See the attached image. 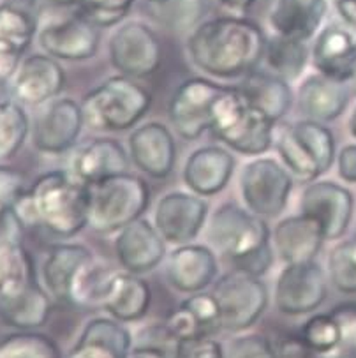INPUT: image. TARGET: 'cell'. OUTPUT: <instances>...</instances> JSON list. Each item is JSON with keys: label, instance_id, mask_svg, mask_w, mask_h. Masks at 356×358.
Segmentation results:
<instances>
[{"label": "cell", "instance_id": "6da1fadb", "mask_svg": "<svg viewBox=\"0 0 356 358\" xmlns=\"http://www.w3.org/2000/svg\"><path fill=\"white\" fill-rule=\"evenodd\" d=\"M266 36L257 23L238 16H220L196 27L189 36L191 62L215 78L245 76L263 60Z\"/></svg>", "mask_w": 356, "mask_h": 358}, {"label": "cell", "instance_id": "7a4b0ae2", "mask_svg": "<svg viewBox=\"0 0 356 358\" xmlns=\"http://www.w3.org/2000/svg\"><path fill=\"white\" fill-rule=\"evenodd\" d=\"M88 185L69 171H48L23 192L15 212L23 224L43 226L59 236H74L88 224Z\"/></svg>", "mask_w": 356, "mask_h": 358}, {"label": "cell", "instance_id": "3957f363", "mask_svg": "<svg viewBox=\"0 0 356 358\" xmlns=\"http://www.w3.org/2000/svg\"><path fill=\"white\" fill-rule=\"evenodd\" d=\"M206 236L213 249L225 256L235 270L261 277L272 266L269 224L238 205H220L210 219Z\"/></svg>", "mask_w": 356, "mask_h": 358}, {"label": "cell", "instance_id": "277c9868", "mask_svg": "<svg viewBox=\"0 0 356 358\" xmlns=\"http://www.w3.org/2000/svg\"><path fill=\"white\" fill-rule=\"evenodd\" d=\"M273 126L276 122L254 108L238 87H225L213 106L210 129L232 150L243 155H259L272 147Z\"/></svg>", "mask_w": 356, "mask_h": 358}, {"label": "cell", "instance_id": "5b68a950", "mask_svg": "<svg viewBox=\"0 0 356 358\" xmlns=\"http://www.w3.org/2000/svg\"><path fill=\"white\" fill-rule=\"evenodd\" d=\"M152 106L150 90L134 78H108L85 96L81 103L85 126L94 131H127L136 126Z\"/></svg>", "mask_w": 356, "mask_h": 358}, {"label": "cell", "instance_id": "8992f818", "mask_svg": "<svg viewBox=\"0 0 356 358\" xmlns=\"http://www.w3.org/2000/svg\"><path fill=\"white\" fill-rule=\"evenodd\" d=\"M90 187L88 226L97 233L120 231L140 219L150 205V187L136 175L118 173Z\"/></svg>", "mask_w": 356, "mask_h": 358}, {"label": "cell", "instance_id": "52a82bcc", "mask_svg": "<svg viewBox=\"0 0 356 358\" xmlns=\"http://www.w3.org/2000/svg\"><path fill=\"white\" fill-rule=\"evenodd\" d=\"M276 147L287 170L304 182L318 180L335 163L334 133L311 118L284 127Z\"/></svg>", "mask_w": 356, "mask_h": 358}, {"label": "cell", "instance_id": "ba28073f", "mask_svg": "<svg viewBox=\"0 0 356 358\" xmlns=\"http://www.w3.org/2000/svg\"><path fill=\"white\" fill-rule=\"evenodd\" d=\"M220 309V325L228 332H243L259 322L269 307V289L261 277L240 270L226 273L213 289Z\"/></svg>", "mask_w": 356, "mask_h": 358}, {"label": "cell", "instance_id": "9c48e42d", "mask_svg": "<svg viewBox=\"0 0 356 358\" xmlns=\"http://www.w3.org/2000/svg\"><path fill=\"white\" fill-rule=\"evenodd\" d=\"M293 178L272 157L254 159L240 175V192L245 207L259 217H279L290 203Z\"/></svg>", "mask_w": 356, "mask_h": 358}, {"label": "cell", "instance_id": "30bf717a", "mask_svg": "<svg viewBox=\"0 0 356 358\" xmlns=\"http://www.w3.org/2000/svg\"><path fill=\"white\" fill-rule=\"evenodd\" d=\"M110 60L118 73L129 78H147L159 69L162 48L159 37L147 23H122L110 37Z\"/></svg>", "mask_w": 356, "mask_h": 358}, {"label": "cell", "instance_id": "8fae6325", "mask_svg": "<svg viewBox=\"0 0 356 358\" xmlns=\"http://www.w3.org/2000/svg\"><path fill=\"white\" fill-rule=\"evenodd\" d=\"M328 295V279L316 259L291 263L276 282V307L287 316H304L320 309Z\"/></svg>", "mask_w": 356, "mask_h": 358}, {"label": "cell", "instance_id": "7c38bea8", "mask_svg": "<svg viewBox=\"0 0 356 358\" xmlns=\"http://www.w3.org/2000/svg\"><path fill=\"white\" fill-rule=\"evenodd\" d=\"M225 87L205 78H192L182 83L169 101V120L184 140H198L212 124L215 101Z\"/></svg>", "mask_w": 356, "mask_h": 358}, {"label": "cell", "instance_id": "4fadbf2b", "mask_svg": "<svg viewBox=\"0 0 356 358\" xmlns=\"http://www.w3.org/2000/svg\"><path fill=\"white\" fill-rule=\"evenodd\" d=\"M301 214L321 226L325 241H339L348 231L355 212V198L349 189L332 180L311 182L301 192Z\"/></svg>", "mask_w": 356, "mask_h": 358}, {"label": "cell", "instance_id": "5bb4252c", "mask_svg": "<svg viewBox=\"0 0 356 358\" xmlns=\"http://www.w3.org/2000/svg\"><path fill=\"white\" fill-rule=\"evenodd\" d=\"M101 27L80 13L53 20L41 29L39 45L53 59L80 62L96 57L101 45Z\"/></svg>", "mask_w": 356, "mask_h": 358}, {"label": "cell", "instance_id": "9a60e30c", "mask_svg": "<svg viewBox=\"0 0 356 358\" xmlns=\"http://www.w3.org/2000/svg\"><path fill=\"white\" fill-rule=\"evenodd\" d=\"M208 217V203L194 192L173 191L162 196L155 208V228L166 242L191 244Z\"/></svg>", "mask_w": 356, "mask_h": 358}, {"label": "cell", "instance_id": "2e32d148", "mask_svg": "<svg viewBox=\"0 0 356 358\" xmlns=\"http://www.w3.org/2000/svg\"><path fill=\"white\" fill-rule=\"evenodd\" d=\"M83 126L81 104L69 97L52 101L36 118L34 147L44 154H64L76 145Z\"/></svg>", "mask_w": 356, "mask_h": 358}, {"label": "cell", "instance_id": "e0dca14e", "mask_svg": "<svg viewBox=\"0 0 356 358\" xmlns=\"http://www.w3.org/2000/svg\"><path fill=\"white\" fill-rule=\"evenodd\" d=\"M66 87V73L52 55H30L20 64L13 76V94L29 106H39L55 99Z\"/></svg>", "mask_w": 356, "mask_h": 358}, {"label": "cell", "instance_id": "ac0fdd59", "mask_svg": "<svg viewBox=\"0 0 356 358\" xmlns=\"http://www.w3.org/2000/svg\"><path fill=\"white\" fill-rule=\"evenodd\" d=\"M115 252L118 263L127 272L147 273L161 265L166 256V244L155 224L140 217L118 231Z\"/></svg>", "mask_w": 356, "mask_h": 358}, {"label": "cell", "instance_id": "d6986e66", "mask_svg": "<svg viewBox=\"0 0 356 358\" xmlns=\"http://www.w3.org/2000/svg\"><path fill=\"white\" fill-rule=\"evenodd\" d=\"M129 154L132 163L152 178L171 175L176 163V145L164 124L147 122L129 136Z\"/></svg>", "mask_w": 356, "mask_h": 358}, {"label": "cell", "instance_id": "ffe728a7", "mask_svg": "<svg viewBox=\"0 0 356 358\" xmlns=\"http://www.w3.org/2000/svg\"><path fill=\"white\" fill-rule=\"evenodd\" d=\"M219 266L215 252L201 244H184L169 255L166 263L168 282L180 293H199L215 281Z\"/></svg>", "mask_w": 356, "mask_h": 358}, {"label": "cell", "instance_id": "44dd1931", "mask_svg": "<svg viewBox=\"0 0 356 358\" xmlns=\"http://www.w3.org/2000/svg\"><path fill=\"white\" fill-rule=\"evenodd\" d=\"M129 159L124 147L113 138H97L73 152L69 173L85 185L115 177L127 170Z\"/></svg>", "mask_w": 356, "mask_h": 358}, {"label": "cell", "instance_id": "7402d4cb", "mask_svg": "<svg viewBox=\"0 0 356 358\" xmlns=\"http://www.w3.org/2000/svg\"><path fill=\"white\" fill-rule=\"evenodd\" d=\"M235 157L222 147H201L192 152L184 166V182L194 194L215 196L232 180Z\"/></svg>", "mask_w": 356, "mask_h": 358}, {"label": "cell", "instance_id": "603a6c76", "mask_svg": "<svg viewBox=\"0 0 356 358\" xmlns=\"http://www.w3.org/2000/svg\"><path fill=\"white\" fill-rule=\"evenodd\" d=\"M349 103V87L323 73L311 74L298 87V106L304 115L318 122L337 120Z\"/></svg>", "mask_w": 356, "mask_h": 358}, {"label": "cell", "instance_id": "cb8c5ba5", "mask_svg": "<svg viewBox=\"0 0 356 358\" xmlns=\"http://www.w3.org/2000/svg\"><path fill=\"white\" fill-rule=\"evenodd\" d=\"M152 303V289L138 273L117 272L108 281L103 307L111 317L122 323L140 322L147 316Z\"/></svg>", "mask_w": 356, "mask_h": 358}, {"label": "cell", "instance_id": "d4e9b609", "mask_svg": "<svg viewBox=\"0 0 356 358\" xmlns=\"http://www.w3.org/2000/svg\"><path fill=\"white\" fill-rule=\"evenodd\" d=\"M321 226L307 215H291L273 228V249L286 265L313 262L323 248Z\"/></svg>", "mask_w": 356, "mask_h": 358}, {"label": "cell", "instance_id": "484cf974", "mask_svg": "<svg viewBox=\"0 0 356 358\" xmlns=\"http://www.w3.org/2000/svg\"><path fill=\"white\" fill-rule=\"evenodd\" d=\"M131 348L132 336L122 322L115 317H94L85 325L66 358H127Z\"/></svg>", "mask_w": 356, "mask_h": 358}, {"label": "cell", "instance_id": "4316f807", "mask_svg": "<svg viewBox=\"0 0 356 358\" xmlns=\"http://www.w3.org/2000/svg\"><path fill=\"white\" fill-rule=\"evenodd\" d=\"M356 59V34L344 23H330L318 34L313 46V62L318 73L348 82Z\"/></svg>", "mask_w": 356, "mask_h": 358}, {"label": "cell", "instance_id": "83f0119b", "mask_svg": "<svg viewBox=\"0 0 356 358\" xmlns=\"http://www.w3.org/2000/svg\"><path fill=\"white\" fill-rule=\"evenodd\" d=\"M327 9V0H276L270 25L279 36L305 43L316 36Z\"/></svg>", "mask_w": 356, "mask_h": 358}, {"label": "cell", "instance_id": "f1b7e54d", "mask_svg": "<svg viewBox=\"0 0 356 358\" xmlns=\"http://www.w3.org/2000/svg\"><path fill=\"white\" fill-rule=\"evenodd\" d=\"M92 252L81 244H60L48 252L43 265V281L50 295L59 302H71V289L80 270L92 259Z\"/></svg>", "mask_w": 356, "mask_h": 358}, {"label": "cell", "instance_id": "f546056e", "mask_svg": "<svg viewBox=\"0 0 356 358\" xmlns=\"http://www.w3.org/2000/svg\"><path fill=\"white\" fill-rule=\"evenodd\" d=\"M39 288L36 268L22 242L0 244V306L22 299Z\"/></svg>", "mask_w": 356, "mask_h": 358}, {"label": "cell", "instance_id": "4dcf8cb0", "mask_svg": "<svg viewBox=\"0 0 356 358\" xmlns=\"http://www.w3.org/2000/svg\"><path fill=\"white\" fill-rule=\"evenodd\" d=\"M238 90L254 108L263 111L272 122L286 117L293 104V90L290 83L272 73L250 71L238 85Z\"/></svg>", "mask_w": 356, "mask_h": 358}, {"label": "cell", "instance_id": "1f68e13d", "mask_svg": "<svg viewBox=\"0 0 356 358\" xmlns=\"http://www.w3.org/2000/svg\"><path fill=\"white\" fill-rule=\"evenodd\" d=\"M270 73L283 78L284 82H297L304 73L308 59V48L304 41L290 39L276 34L266 41L263 55Z\"/></svg>", "mask_w": 356, "mask_h": 358}, {"label": "cell", "instance_id": "d6a6232c", "mask_svg": "<svg viewBox=\"0 0 356 358\" xmlns=\"http://www.w3.org/2000/svg\"><path fill=\"white\" fill-rule=\"evenodd\" d=\"M37 30V16L30 8L15 4L0 6V41L25 52Z\"/></svg>", "mask_w": 356, "mask_h": 358}, {"label": "cell", "instance_id": "836d02e7", "mask_svg": "<svg viewBox=\"0 0 356 358\" xmlns=\"http://www.w3.org/2000/svg\"><path fill=\"white\" fill-rule=\"evenodd\" d=\"M0 358H62V355L52 337L23 330L0 341Z\"/></svg>", "mask_w": 356, "mask_h": 358}, {"label": "cell", "instance_id": "e575fe53", "mask_svg": "<svg viewBox=\"0 0 356 358\" xmlns=\"http://www.w3.org/2000/svg\"><path fill=\"white\" fill-rule=\"evenodd\" d=\"M205 0H145L155 22L173 30H184L199 20Z\"/></svg>", "mask_w": 356, "mask_h": 358}, {"label": "cell", "instance_id": "d590c367", "mask_svg": "<svg viewBox=\"0 0 356 358\" xmlns=\"http://www.w3.org/2000/svg\"><path fill=\"white\" fill-rule=\"evenodd\" d=\"M29 117L20 104L0 101V161L13 157L25 143Z\"/></svg>", "mask_w": 356, "mask_h": 358}, {"label": "cell", "instance_id": "8d00e7d4", "mask_svg": "<svg viewBox=\"0 0 356 358\" xmlns=\"http://www.w3.org/2000/svg\"><path fill=\"white\" fill-rule=\"evenodd\" d=\"M328 275L335 289L346 295L356 293V236L339 242L328 255Z\"/></svg>", "mask_w": 356, "mask_h": 358}, {"label": "cell", "instance_id": "74e56055", "mask_svg": "<svg viewBox=\"0 0 356 358\" xmlns=\"http://www.w3.org/2000/svg\"><path fill=\"white\" fill-rule=\"evenodd\" d=\"M300 337L314 355H335L341 344V332L332 313L308 317L301 325Z\"/></svg>", "mask_w": 356, "mask_h": 358}, {"label": "cell", "instance_id": "f35d334b", "mask_svg": "<svg viewBox=\"0 0 356 358\" xmlns=\"http://www.w3.org/2000/svg\"><path fill=\"white\" fill-rule=\"evenodd\" d=\"M134 0H76V11L97 27H113L127 16Z\"/></svg>", "mask_w": 356, "mask_h": 358}, {"label": "cell", "instance_id": "ab89813d", "mask_svg": "<svg viewBox=\"0 0 356 358\" xmlns=\"http://www.w3.org/2000/svg\"><path fill=\"white\" fill-rule=\"evenodd\" d=\"M147 334L150 337L132 346L127 358H176L178 341L166 330L164 325L161 329H148Z\"/></svg>", "mask_w": 356, "mask_h": 358}, {"label": "cell", "instance_id": "60d3db41", "mask_svg": "<svg viewBox=\"0 0 356 358\" xmlns=\"http://www.w3.org/2000/svg\"><path fill=\"white\" fill-rule=\"evenodd\" d=\"M332 316L339 325L341 344L334 358H356V302L339 303Z\"/></svg>", "mask_w": 356, "mask_h": 358}, {"label": "cell", "instance_id": "b9f144b4", "mask_svg": "<svg viewBox=\"0 0 356 358\" xmlns=\"http://www.w3.org/2000/svg\"><path fill=\"white\" fill-rule=\"evenodd\" d=\"M226 358H279L272 341L259 334H245L235 337L228 344Z\"/></svg>", "mask_w": 356, "mask_h": 358}, {"label": "cell", "instance_id": "7bdbcfd3", "mask_svg": "<svg viewBox=\"0 0 356 358\" xmlns=\"http://www.w3.org/2000/svg\"><path fill=\"white\" fill-rule=\"evenodd\" d=\"M25 192V177L18 170L0 166V215L15 210Z\"/></svg>", "mask_w": 356, "mask_h": 358}, {"label": "cell", "instance_id": "ee69618b", "mask_svg": "<svg viewBox=\"0 0 356 358\" xmlns=\"http://www.w3.org/2000/svg\"><path fill=\"white\" fill-rule=\"evenodd\" d=\"M176 358H226V351L213 337H196L178 343Z\"/></svg>", "mask_w": 356, "mask_h": 358}, {"label": "cell", "instance_id": "f6af8a7d", "mask_svg": "<svg viewBox=\"0 0 356 358\" xmlns=\"http://www.w3.org/2000/svg\"><path fill=\"white\" fill-rule=\"evenodd\" d=\"M22 52L13 45L0 41V83L9 82L20 67Z\"/></svg>", "mask_w": 356, "mask_h": 358}, {"label": "cell", "instance_id": "bcb514c9", "mask_svg": "<svg viewBox=\"0 0 356 358\" xmlns=\"http://www.w3.org/2000/svg\"><path fill=\"white\" fill-rule=\"evenodd\" d=\"M277 353L279 358H311L314 357V353L308 350L307 344L304 343V339L298 336H286L284 339H280L279 348H277Z\"/></svg>", "mask_w": 356, "mask_h": 358}, {"label": "cell", "instance_id": "7dc6e473", "mask_svg": "<svg viewBox=\"0 0 356 358\" xmlns=\"http://www.w3.org/2000/svg\"><path fill=\"white\" fill-rule=\"evenodd\" d=\"M339 177L349 184H356V145H346L337 155Z\"/></svg>", "mask_w": 356, "mask_h": 358}, {"label": "cell", "instance_id": "c3c4849f", "mask_svg": "<svg viewBox=\"0 0 356 358\" xmlns=\"http://www.w3.org/2000/svg\"><path fill=\"white\" fill-rule=\"evenodd\" d=\"M342 23L356 34V0H332Z\"/></svg>", "mask_w": 356, "mask_h": 358}, {"label": "cell", "instance_id": "681fc988", "mask_svg": "<svg viewBox=\"0 0 356 358\" xmlns=\"http://www.w3.org/2000/svg\"><path fill=\"white\" fill-rule=\"evenodd\" d=\"M219 2L232 11H245L256 0H219Z\"/></svg>", "mask_w": 356, "mask_h": 358}, {"label": "cell", "instance_id": "f907efd6", "mask_svg": "<svg viewBox=\"0 0 356 358\" xmlns=\"http://www.w3.org/2000/svg\"><path fill=\"white\" fill-rule=\"evenodd\" d=\"M348 87H349V90H351L353 94H356V59H355V62H353V66H351V71H349V76H348Z\"/></svg>", "mask_w": 356, "mask_h": 358}, {"label": "cell", "instance_id": "816d5d0a", "mask_svg": "<svg viewBox=\"0 0 356 358\" xmlns=\"http://www.w3.org/2000/svg\"><path fill=\"white\" fill-rule=\"evenodd\" d=\"M348 129H349V133H351V136H353V138H356V106L353 108L351 117H349Z\"/></svg>", "mask_w": 356, "mask_h": 358}, {"label": "cell", "instance_id": "f5cc1de1", "mask_svg": "<svg viewBox=\"0 0 356 358\" xmlns=\"http://www.w3.org/2000/svg\"><path fill=\"white\" fill-rule=\"evenodd\" d=\"M332 358H334V357H332Z\"/></svg>", "mask_w": 356, "mask_h": 358}]
</instances>
